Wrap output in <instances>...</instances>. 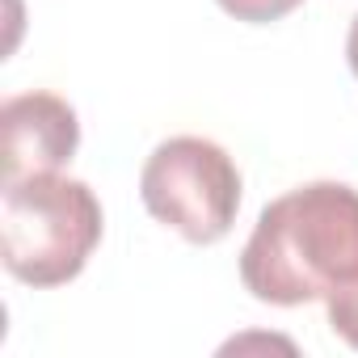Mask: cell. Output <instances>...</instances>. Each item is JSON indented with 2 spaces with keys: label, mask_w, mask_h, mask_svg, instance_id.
<instances>
[{
  "label": "cell",
  "mask_w": 358,
  "mask_h": 358,
  "mask_svg": "<svg viewBox=\"0 0 358 358\" xmlns=\"http://www.w3.org/2000/svg\"><path fill=\"white\" fill-rule=\"evenodd\" d=\"M139 199L152 220L182 232L190 245H215L241 211V169L203 135H173L156 143L139 173Z\"/></svg>",
  "instance_id": "3"
},
{
  "label": "cell",
  "mask_w": 358,
  "mask_h": 358,
  "mask_svg": "<svg viewBox=\"0 0 358 358\" xmlns=\"http://www.w3.org/2000/svg\"><path fill=\"white\" fill-rule=\"evenodd\" d=\"M324 308H329L333 333H337L345 345L358 350V278L345 282V287H337V291H329V295H324Z\"/></svg>",
  "instance_id": "5"
},
{
  "label": "cell",
  "mask_w": 358,
  "mask_h": 358,
  "mask_svg": "<svg viewBox=\"0 0 358 358\" xmlns=\"http://www.w3.org/2000/svg\"><path fill=\"white\" fill-rule=\"evenodd\" d=\"M0 135H5V156H0V177L17 182L34 173H59L80 143L76 110L55 93H17L0 106Z\"/></svg>",
  "instance_id": "4"
},
{
  "label": "cell",
  "mask_w": 358,
  "mask_h": 358,
  "mask_svg": "<svg viewBox=\"0 0 358 358\" xmlns=\"http://www.w3.org/2000/svg\"><path fill=\"white\" fill-rule=\"evenodd\" d=\"M358 278V190L308 182L274 199L241 249V282L253 299L299 308Z\"/></svg>",
  "instance_id": "1"
},
{
  "label": "cell",
  "mask_w": 358,
  "mask_h": 358,
  "mask_svg": "<svg viewBox=\"0 0 358 358\" xmlns=\"http://www.w3.org/2000/svg\"><path fill=\"white\" fill-rule=\"evenodd\" d=\"M97 194L64 173H34L0 186V257L26 287L72 282L101 245Z\"/></svg>",
  "instance_id": "2"
},
{
  "label": "cell",
  "mask_w": 358,
  "mask_h": 358,
  "mask_svg": "<svg viewBox=\"0 0 358 358\" xmlns=\"http://www.w3.org/2000/svg\"><path fill=\"white\" fill-rule=\"evenodd\" d=\"M215 5L236 17V22H249V26H266V22H278L287 17L291 9H299L303 0H215Z\"/></svg>",
  "instance_id": "6"
},
{
  "label": "cell",
  "mask_w": 358,
  "mask_h": 358,
  "mask_svg": "<svg viewBox=\"0 0 358 358\" xmlns=\"http://www.w3.org/2000/svg\"><path fill=\"white\" fill-rule=\"evenodd\" d=\"M345 59H350V72L358 76V13L350 22V38H345Z\"/></svg>",
  "instance_id": "7"
}]
</instances>
